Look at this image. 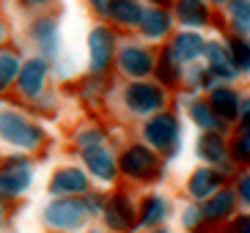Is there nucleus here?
<instances>
[{
    "label": "nucleus",
    "mask_w": 250,
    "mask_h": 233,
    "mask_svg": "<svg viewBox=\"0 0 250 233\" xmlns=\"http://www.w3.org/2000/svg\"><path fill=\"white\" fill-rule=\"evenodd\" d=\"M236 233H250V217H239V222H236Z\"/></svg>",
    "instance_id": "nucleus-35"
},
{
    "label": "nucleus",
    "mask_w": 250,
    "mask_h": 233,
    "mask_svg": "<svg viewBox=\"0 0 250 233\" xmlns=\"http://www.w3.org/2000/svg\"><path fill=\"white\" fill-rule=\"evenodd\" d=\"M140 28H143V33H146L148 39H157V36H162V33L170 28V17L165 14V11H160V8H151V11L143 14Z\"/></svg>",
    "instance_id": "nucleus-19"
},
{
    "label": "nucleus",
    "mask_w": 250,
    "mask_h": 233,
    "mask_svg": "<svg viewBox=\"0 0 250 233\" xmlns=\"http://www.w3.org/2000/svg\"><path fill=\"white\" fill-rule=\"evenodd\" d=\"M0 39H3V25H0Z\"/></svg>",
    "instance_id": "nucleus-38"
},
{
    "label": "nucleus",
    "mask_w": 250,
    "mask_h": 233,
    "mask_svg": "<svg viewBox=\"0 0 250 233\" xmlns=\"http://www.w3.org/2000/svg\"><path fill=\"white\" fill-rule=\"evenodd\" d=\"M118 63H121V69H124L126 74L140 77V74L151 72L154 58H151L146 50H140V47H126V50H121V55H118Z\"/></svg>",
    "instance_id": "nucleus-13"
},
{
    "label": "nucleus",
    "mask_w": 250,
    "mask_h": 233,
    "mask_svg": "<svg viewBox=\"0 0 250 233\" xmlns=\"http://www.w3.org/2000/svg\"><path fill=\"white\" fill-rule=\"evenodd\" d=\"M83 159H85L91 173H94L96 178H102V181H110L113 175H116V162H113L110 151H104L102 146H85Z\"/></svg>",
    "instance_id": "nucleus-11"
},
{
    "label": "nucleus",
    "mask_w": 250,
    "mask_h": 233,
    "mask_svg": "<svg viewBox=\"0 0 250 233\" xmlns=\"http://www.w3.org/2000/svg\"><path fill=\"white\" fill-rule=\"evenodd\" d=\"M190 116L195 118V124L201 126V129H209V132H217V129H223V118L214 113V107L212 104H201V102H195L190 107Z\"/></svg>",
    "instance_id": "nucleus-21"
},
{
    "label": "nucleus",
    "mask_w": 250,
    "mask_h": 233,
    "mask_svg": "<svg viewBox=\"0 0 250 233\" xmlns=\"http://www.w3.org/2000/svg\"><path fill=\"white\" fill-rule=\"evenodd\" d=\"M110 14H113V19L124 22V25H140V19H143L146 11L140 8L138 0H113Z\"/></svg>",
    "instance_id": "nucleus-18"
},
{
    "label": "nucleus",
    "mask_w": 250,
    "mask_h": 233,
    "mask_svg": "<svg viewBox=\"0 0 250 233\" xmlns=\"http://www.w3.org/2000/svg\"><path fill=\"white\" fill-rule=\"evenodd\" d=\"M162 233H165V231H162Z\"/></svg>",
    "instance_id": "nucleus-42"
},
{
    "label": "nucleus",
    "mask_w": 250,
    "mask_h": 233,
    "mask_svg": "<svg viewBox=\"0 0 250 233\" xmlns=\"http://www.w3.org/2000/svg\"><path fill=\"white\" fill-rule=\"evenodd\" d=\"M104 217H107V225L116 228V231H126L135 219V206L126 195H113L104 206Z\"/></svg>",
    "instance_id": "nucleus-8"
},
{
    "label": "nucleus",
    "mask_w": 250,
    "mask_h": 233,
    "mask_svg": "<svg viewBox=\"0 0 250 233\" xmlns=\"http://www.w3.org/2000/svg\"><path fill=\"white\" fill-rule=\"evenodd\" d=\"M44 219L52 228H61V231H74V228L83 225L85 219V206L80 200H72V197H63V200H55V203L47 206Z\"/></svg>",
    "instance_id": "nucleus-2"
},
{
    "label": "nucleus",
    "mask_w": 250,
    "mask_h": 233,
    "mask_svg": "<svg viewBox=\"0 0 250 233\" xmlns=\"http://www.w3.org/2000/svg\"><path fill=\"white\" fill-rule=\"evenodd\" d=\"M154 3H168V0H154Z\"/></svg>",
    "instance_id": "nucleus-39"
},
{
    "label": "nucleus",
    "mask_w": 250,
    "mask_h": 233,
    "mask_svg": "<svg viewBox=\"0 0 250 233\" xmlns=\"http://www.w3.org/2000/svg\"><path fill=\"white\" fill-rule=\"evenodd\" d=\"M179 17L184 25H206L209 11L201 0H179Z\"/></svg>",
    "instance_id": "nucleus-23"
},
{
    "label": "nucleus",
    "mask_w": 250,
    "mask_h": 233,
    "mask_svg": "<svg viewBox=\"0 0 250 233\" xmlns=\"http://www.w3.org/2000/svg\"><path fill=\"white\" fill-rule=\"evenodd\" d=\"M113 50H116V39L107 28H96L91 33V69L94 72H104L113 60Z\"/></svg>",
    "instance_id": "nucleus-7"
},
{
    "label": "nucleus",
    "mask_w": 250,
    "mask_h": 233,
    "mask_svg": "<svg viewBox=\"0 0 250 233\" xmlns=\"http://www.w3.org/2000/svg\"><path fill=\"white\" fill-rule=\"evenodd\" d=\"M198 217H204V214L195 212V209H187V217H184V222H187V225H195V222H198Z\"/></svg>",
    "instance_id": "nucleus-34"
},
{
    "label": "nucleus",
    "mask_w": 250,
    "mask_h": 233,
    "mask_svg": "<svg viewBox=\"0 0 250 233\" xmlns=\"http://www.w3.org/2000/svg\"><path fill=\"white\" fill-rule=\"evenodd\" d=\"M228 14L236 30L250 33V0H228Z\"/></svg>",
    "instance_id": "nucleus-25"
},
{
    "label": "nucleus",
    "mask_w": 250,
    "mask_h": 233,
    "mask_svg": "<svg viewBox=\"0 0 250 233\" xmlns=\"http://www.w3.org/2000/svg\"><path fill=\"white\" fill-rule=\"evenodd\" d=\"M14 77H20V60L14 52L3 50L0 52V91H6L14 82Z\"/></svg>",
    "instance_id": "nucleus-24"
},
{
    "label": "nucleus",
    "mask_w": 250,
    "mask_h": 233,
    "mask_svg": "<svg viewBox=\"0 0 250 233\" xmlns=\"http://www.w3.org/2000/svg\"><path fill=\"white\" fill-rule=\"evenodd\" d=\"M206 60H209V72L214 77H223V80H234L236 77V63L231 58V50L223 47V44H209L206 47Z\"/></svg>",
    "instance_id": "nucleus-10"
},
{
    "label": "nucleus",
    "mask_w": 250,
    "mask_h": 233,
    "mask_svg": "<svg viewBox=\"0 0 250 233\" xmlns=\"http://www.w3.org/2000/svg\"><path fill=\"white\" fill-rule=\"evenodd\" d=\"M165 212H168V206H165L162 197H148L146 203H143V212H140V225H154V222H160L165 217Z\"/></svg>",
    "instance_id": "nucleus-26"
},
{
    "label": "nucleus",
    "mask_w": 250,
    "mask_h": 233,
    "mask_svg": "<svg viewBox=\"0 0 250 233\" xmlns=\"http://www.w3.org/2000/svg\"><path fill=\"white\" fill-rule=\"evenodd\" d=\"M44 77H47V63L42 58H33L20 69V91L25 96H39L44 88Z\"/></svg>",
    "instance_id": "nucleus-9"
},
{
    "label": "nucleus",
    "mask_w": 250,
    "mask_h": 233,
    "mask_svg": "<svg viewBox=\"0 0 250 233\" xmlns=\"http://www.w3.org/2000/svg\"><path fill=\"white\" fill-rule=\"evenodd\" d=\"M162 102H165V96H162V91L157 85L135 82L126 91V107L132 110V113H151V110L162 107Z\"/></svg>",
    "instance_id": "nucleus-5"
},
{
    "label": "nucleus",
    "mask_w": 250,
    "mask_h": 233,
    "mask_svg": "<svg viewBox=\"0 0 250 233\" xmlns=\"http://www.w3.org/2000/svg\"><path fill=\"white\" fill-rule=\"evenodd\" d=\"M99 140H102V132H85V135H80L83 146H96Z\"/></svg>",
    "instance_id": "nucleus-30"
},
{
    "label": "nucleus",
    "mask_w": 250,
    "mask_h": 233,
    "mask_svg": "<svg viewBox=\"0 0 250 233\" xmlns=\"http://www.w3.org/2000/svg\"><path fill=\"white\" fill-rule=\"evenodd\" d=\"M214 107V113L220 118H226V121H234L236 116H239V99H236L234 91H228V88H217L212 94V102H209Z\"/></svg>",
    "instance_id": "nucleus-16"
},
{
    "label": "nucleus",
    "mask_w": 250,
    "mask_h": 233,
    "mask_svg": "<svg viewBox=\"0 0 250 233\" xmlns=\"http://www.w3.org/2000/svg\"><path fill=\"white\" fill-rule=\"evenodd\" d=\"M0 137L8 140L11 146L20 148H36L42 143V129L36 124H30L20 113H0Z\"/></svg>",
    "instance_id": "nucleus-1"
},
{
    "label": "nucleus",
    "mask_w": 250,
    "mask_h": 233,
    "mask_svg": "<svg viewBox=\"0 0 250 233\" xmlns=\"http://www.w3.org/2000/svg\"><path fill=\"white\" fill-rule=\"evenodd\" d=\"M28 6H42V3H50V0H25Z\"/></svg>",
    "instance_id": "nucleus-37"
},
{
    "label": "nucleus",
    "mask_w": 250,
    "mask_h": 233,
    "mask_svg": "<svg viewBox=\"0 0 250 233\" xmlns=\"http://www.w3.org/2000/svg\"><path fill=\"white\" fill-rule=\"evenodd\" d=\"M239 113H242V126H245V129H250V99L239 107Z\"/></svg>",
    "instance_id": "nucleus-32"
},
{
    "label": "nucleus",
    "mask_w": 250,
    "mask_h": 233,
    "mask_svg": "<svg viewBox=\"0 0 250 233\" xmlns=\"http://www.w3.org/2000/svg\"><path fill=\"white\" fill-rule=\"evenodd\" d=\"M239 195H242V200L250 206V175H245L242 181H239Z\"/></svg>",
    "instance_id": "nucleus-31"
},
{
    "label": "nucleus",
    "mask_w": 250,
    "mask_h": 233,
    "mask_svg": "<svg viewBox=\"0 0 250 233\" xmlns=\"http://www.w3.org/2000/svg\"><path fill=\"white\" fill-rule=\"evenodd\" d=\"M146 137L151 140L157 148L173 154V151H176V146H179V121H176V116L162 113V116H157L154 121H148Z\"/></svg>",
    "instance_id": "nucleus-3"
},
{
    "label": "nucleus",
    "mask_w": 250,
    "mask_h": 233,
    "mask_svg": "<svg viewBox=\"0 0 250 233\" xmlns=\"http://www.w3.org/2000/svg\"><path fill=\"white\" fill-rule=\"evenodd\" d=\"M33 36L42 44V50H47V52L58 50V25L52 19H39L36 25H33Z\"/></svg>",
    "instance_id": "nucleus-22"
},
{
    "label": "nucleus",
    "mask_w": 250,
    "mask_h": 233,
    "mask_svg": "<svg viewBox=\"0 0 250 233\" xmlns=\"http://www.w3.org/2000/svg\"><path fill=\"white\" fill-rule=\"evenodd\" d=\"M85 209H88V212H99V209H102V200H99V197H94V195H88Z\"/></svg>",
    "instance_id": "nucleus-33"
},
{
    "label": "nucleus",
    "mask_w": 250,
    "mask_h": 233,
    "mask_svg": "<svg viewBox=\"0 0 250 233\" xmlns=\"http://www.w3.org/2000/svg\"><path fill=\"white\" fill-rule=\"evenodd\" d=\"M220 173L217 170H209V168H204V170H195L192 173V178H190V195L192 197H206V195H214L217 192V187H220Z\"/></svg>",
    "instance_id": "nucleus-14"
},
{
    "label": "nucleus",
    "mask_w": 250,
    "mask_h": 233,
    "mask_svg": "<svg viewBox=\"0 0 250 233\" xmlns=\"http://www.w3.org/2000/svg\"><path fill=\"white\" fill-rule=\"evenodd\" d=\"M91 3H94L96 8H102V11H104V8H110V6H113V0H91Z\"/></svg>",
    "instance_id": "nucleus-36"
},
{
    "label": "nucleus",
    "mask_w": 250,
    "mask_h": 233,
    "mask_svg": "<svg viewBox=\"0 0 250 233\" xmlns=\"http://www.w3.org/2000/svg\"><path fill=\"white\" fill-rule=\"evenodd\" d=\"M0 219H3V212H0Z\"/></svg>",
    "instance_id": "nucleus-40"
},
{
    "label": "nucleus",
    "mask_w": 250,
    "mask_h": 233,
    "mask_svg": "<svg viewBox=\"0 0 250 233\" xmlns=\"http://www.w3.org/2000/svg\"><path fill=\"white\" fill-rule=\"evenodd\" d=\"M228 50H231V58H234L236 69L250 72V41H245V39H231L228 41Z\"/></svg>",
    "instance_id": "nucleus-28"
},
{
    "label": "nucleus",
    "mask_w": 250,
    "mask_h": 233,
    "mask_svg": "<svg viewBox=\"0 0 250 233\" xmlns=\"http://www.w3.org/2000/svg\"><path fill=\"white\" fill-rule=\"evenodd\" d=\"M94 233H96V231H94Z\"/></svg>",
    "instance_id": "nucleus-43"
},
{
    "label": "nucleus",
    "mask_w": 250,
    "mask_h": 233,
    "mask_svg": "<svg viewBox=\"0 0 250 233\" xmlns=\"http://www.w3.org/2000/svg\"><path fill=\"white\" fill-rule=\"evenodd\" d=\"M217 3H223V0H217Z\"/></svg>",
    "instance_id": "nucleus-41"
},
{
    "label": "nucleus",
    "mask_w": 250,
    "mask_h": 233,
    "mask_svg": "<svg viewBox=\"0 0 250 233\" xmlns=\"http://www.w3.org/2000/svg\"><path fill=\"white\" fill-rule=\"evenodd\" d=\"M234 156L239 162H248L250 165V129H245L242 135H239V140L234 143Z\"/></svg>",
    "instance_id": "nucleus-29"
},
{
    "label": "nucleus",
    "mask_w": 250,
    "mask_h": 233,
    "mask_svg": "<svg viewBox=\"0 0 250 233\" xmlns=\"http://www.w3.org/2000/svg\"><path fill=\"white\" fill-rule=\"evenodd\" d=\"M176 60H179V58L170 52V55H165V58H162V63L157 66V77L162 80V85H173V82L182 77V69H179Z\"/></svg>",
    "instance_id": "nucleus-27"
},
{
    "label": "nucleus",
    "mask_w": 250,
    "mask_h": 233,
    "mask_svg": "<svg viewBox=\"0 0 250 233\" xmlns=\"http://www.w3.org/2000/svg\"><path fill=\"white\" fill-rule=\"evenodd\" d=\"M198 154L209 162H223V156H226V143H223V137L217 132H206L198 143Z\"/></svg>",
    "instance_id": "nucleus-20"
},
{
    "label": "nucleus",
    "mask_w": 250,
    "mask_h": 233,
    "mask_svg": "<svg viewBox=\"0 0 250 233\" xmlns=\"http://www.w3.org/2000/svg\"><path fill=\"white\" fill-rule=\"evenodd\" d=\"M231 209H234V192L223 190V192H217V195H212L206 200L201 214H204V219H226L228 214H231Z\"/></svg>",
    "instance_id": "nucleus-17"
},
{
    "label": "nucleus",
    "mask_w": 250,
    "mask_h": 233,
    "mask_svg": "<svg viewBox=\"0 0 250 233\" xmlns=\"http://www.w3.org/2000/svg\"><path fill=\"white\" fill-rule=\"evenodd\" d=\"M204 50H206V44L198 33H182L173 41V55L179 60H195L198 55H204Z\"/></svg>",
    "instance_id": "nucleus-15"
},
{
    "label": "nucleus",
    "mask_w": 250,
    "mask_h": 233,
    "mask_svg": "<svg viewBox=\"0 0 250 233\" xmlns=\"http://www.w3.org/2000/svg\"><path fill=\"white\" fill-rule=\"evenodd\" d=\"M50 190L55 192V195H74V192H85V190H88V178H85L83 170L66 168V170H61V173H55Z\"/></svg>",
    "instance_id": "nucleus-12"
},
{
    "label": "nucleus",
    "mask_w": 250,
    "mask_h": 233,
    "mask_svg": "<svg viewBox=\"0 0 250 233\" xmlns=\"http://www.w3.org/2000/svg\"><path fill=\"white\" fill-rule=\"evenodd\" d=\"M30 165L25 159L8 162V168L0 173V197H17L30 184Z\"/></svg>",
    "instance_id": "nucleus-4"
},
{
    "label": "nucleus",
    "mask_w": 250,
    "mask_h": 233,
    "mask_svg": "<svg viewBox=\"0 0 250 233\" xmlns=\"http://www.w3.org/2000/svg\"><path fill=\"white\" fill-rule=\"evenodd\" d=\"M121 170L126 175H135V178H146L157 170V156L148 148L143 146H135L121 156Z\"/></svg>",
    "instance_id": "nucleus-6"
}]
</instances>
